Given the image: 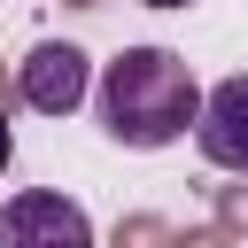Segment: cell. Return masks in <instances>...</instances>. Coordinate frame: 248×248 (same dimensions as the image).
Wrapping results in <instances>:
<instances>
[{
    "label": "cell",
    "instance_id": "1",
    "mask_svg": "<svg viewBox=\"0 0 248 248\" xmlns=\"http://www.w3.org/2000/svg\"><path fill=\"white\" fill-rule=\"evenodd\" d=\"M93 108H101V132H108L116 147L155 155V147L186 140L194 108H202V85H194L186 54H170V46H124V54L101 62Z\"/></svg>",
    "mask_w": 248,
    "mask_h": 248
},
{
    "label": "cell",
    "instance_id": "2",
    "mask_svg": "<svg viewBox=\"0 0 248 248\" xmlns=\"http://www.w3.org/2000/svg\"><path fill=\"white\" fill-rule=\"evenodd\" d=\"M0 248H101L93 240V217L54 194V186H23L0 202Z\"/></svg>",
    "mask_w": 248,
    "mask_h": 248
},
{
    "label": "cell",
    "instance_id": "3",
    "mask_svg": "<svg viewBox=\"0 0 248 248\" xmlns=\"http://www.w3.org/2000/svg\"><path fill=\"white\" fill-rule=\"evenodd\" d=\"M16 93H23V108H39V116H70V108L93 93V54H85L78 39H39V46L16 62Z\"/></svg>",
    "mask_w": 248,
    "mask_h": 248
},
{
    "label": "cell",
    "instance_id": "4",
    "mask_svg": "<svg viewBox=\"0 0 248 248\" xmlns=\"http://www.w3.org/2000/svg\"><path fill=\"white\" fill-rule=\"evenodd\" d=\"M194 147H202V163H217V170H248V70H232V78H217V85L202 93V108H194Z\"/></svg>",
    "mask_w": 248,
    "mask_h": 248
},
{
    "label": "cell",
    "instance_id": "5",
    "mask_svg": "<svg viewBox=\"0 0 248 248\" xmlns=\"http://www.w3.org/2000/svg\"><path fill=\"white\" fill-rule=\"evenodd\" d=\"M108 248H170V217L163 209H124L108 225Z\"/></svg>",
    "mask_w": 248,
    "mask_h": 248
},
{
    "label": "cell",
    "instance_id": "6",
    "mask_svg": "<svg viewBox=\"0 0 248 248\" xmlns=\"http://www.w3.org/2000/svg\"><path fill=\"white\" fill-rule=\"evenodd\" d=\"M209 217H217L232 240H248V170H232L225 186H209Z\"/></svg>",
    "mask_w": 248,
    "mask_h": 248
},
{
    "label": "cell",
    "instance_id": "7",
    "mask_svg": "<svg viewBox=\"0 0 248 248\" xmlns=\"http://www.w3.org/2000/svg\"><path fill=\"white\" fill-rule=\"evenodd\" d=\"M170 248H240V240L209 217V225H170Z\"/></svg>",
    "mask_w": 248,
    "mask_h": 248
},
{
    "label": "cell",
    "instance_id": "8",
    "mask_svg": "<svg viewBox=\"0 0 248 248\" xmlns=\"http://www.w3.org/2000/svg\"><path fill=\"white\" fill-rule=\"evenodd\" d=\"M16 101H23V93H16V70L0 62V108H16Z\"/></svg>",
    "mask_w": 248,
    "mask_h": 248
},
{
    "label": "cell",
    "instance_id": "9",
    "mask_svg": "<svg viewBox=\"0 0 248 248\" xmlns=\"http://www.w3.org/2000/svg\"><path fill=\"white\" fill-rule=\"evenodd\" d=\"M16 163V132H8V108H0V170Z\"/></svg>",
    "mask_w": 248,
    "mask_h": 248
},
{
    "label": "cell",
    "instance_id": "10",
    "mask_svg": "<svg viewBox=\"0 0 248 248\" xmlns=\"http://www.w3.org/2000/svg\"><path fill=\"white\" fill-rule=\"evenodd\" d=\"M62 8H78V16H93V8H108V0H62Z\"/></svg>",
    "mask_w": 248,
    "mask_h": 248
},
{
    "label": "cell",
    "instance_id": "11",
    "mask_svg": "<svg viewBox=\"0 0 248 248\" xmlns=\"http://www.w3.org/2000/svg\"><path fill=\"white\" fill-rule=\"evenodd\" d=\"M140 8H194V0H140Z\"/></svg>",
    "mask_w": 248,
    "mask_h": 248
}]
</instances>
